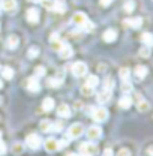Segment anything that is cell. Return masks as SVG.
<instances>
[{
    "label": "cell",
    "instance_id": "cell-1",
    "mask_svg": "<svg viewBox=\"0 0 153 156\" xmlns=\"http://www.w3.org/2000/svg\"><path fill=\"white\" fill-rule=\"evenodd\" d=\"M84 134V128H83V125L81 123H74V125H71L69 126V129H68V132H66V138L68 140H76V138H80V136Z\"/></svg>",
    "mask_w": 153,
    "mask_h": 156
},
{
    "label": "cell",
    "instance_id": "cell-2",
    "mask_svg": "<svg viewBox=\"0 0 153 156\" xmlns=\"http://www.w3.org/2000/svg\"><path fill=\"white\" fill-rule=\"evenodd\" d=\"M78 150L83 156H93L98 152V146L93 144V143H81Z\"/></svg>",
    "mask_w": 153,
    "mask_h": 156
},
{
    "label": "cell",
    "instance_id": "cell-3",
    "mask_svg": "<svg viewBox=\"0 0 153 156\" xmlns=\"http://www.w3.org/2000/svg\"><path fill=\"white\" fill-rule=\"evenodd\" d=\"M26 144H27L30 149L38 150L39 147L42 146V140H41V136L36 135V134H30V135H27V138H26Z\"/></svg>",
    "mask_w": 153,
    "mask_h": 156
},
{
    "label": "cell",
    "instance_id": "cell-4",
    "mask_svg": "<svg viewBox=\"0 0 153 156\" xmlns=\"http://www.w3.org/2000/svg\"><path fill=\"white\" fill-rule=\"evenodd\" d=\"M72 74L75 75V77H84L86 75V72H87V65L84 63V62H76L72 65Z\"/></svg>",
    "mask_w": 153,
    "mask_h": 156
},
{
    "label": "cell",
    "instance_id": "cell-5",
    "mask_svg": "<svg viewBox=\"0 0 153 156\" xmlns=\"http://www.w3.org/2000/svg\"><path fill=\"white\" fill-rule=\"evenodd\" d=\"M92 117H93V120L99 122V123H101V122H105V120L108 119V111H107V108L99 107V108H95V110H93Z\"/></svg>",
    "mask_w": 153,
    "mask_h": 156
},
{
    "label": "cell",
    "instance_id": "cell-6",
    "mask_svg": "<svg viewBox=\"0 0 153 156\" xmlns=\"http://www.w3.org/2000/svg\"><path fill=\"white\" fill-rule=\"evenodd\" d=\"M86 135H87V138H89L90 141H96V140H99V138L102 136V129H101L99 126H90V128L87 129Z\"/></svg>",
    "mask_w": 153,
    "mask_h": 156
},
{
    "label": "cell",
    "instance_id": "cell-7",
    "mask_svg": "<svg viewBox=\"0 0 153 156\" xmlns=\"http://www.w3.org/2000/svg\"><path fill=\"white\" fill-rule=\"evenodd\" d=\"M26 17H27V21H29V23L36 24V23L39 21V11L38 9H35V8H30V9H27Z\"/></svg>",
    "mask_w": 153,
    "mask_h": 156
},
{
    "label": "cell",
    "instance_id": "cell-8",
    "mask_svg": "<svg viewBox=\"0 0 153 156\" xmlns=\"http://www.w3.org/2000/svg\"><path fill=\"white\" fill-rule=\"evenodd\" d=\"M72 54H74V50L68 44H63V47L59 50V56L62 58H69V57H72Z\"/></svg>",
    "mask_w": 153,
    "mask_h": 156
},
{
    "label": "cell",
    "instance_id": "cell-9",
    "mask_svg": "<svg viewBox=\"0 0 153 156\" xmlns=\"http://www.w3.org/2000/svg\"><path fill=\"white\" fill-rule=\"evenodd\" d=\"M26 87H27L30 92H35V93L39 92V90H41V86H39V83H38V77H30L29 78Z\"/></svg>",
    "mask_w": 153,
    "mask_h": 156
},
{
    "label": "cell",
    "instance_id": "cell-10",
    "mask_svg": "<svg viewBox=\"0 0 153 156\" xmlns=\"http://www.w3.org/2000/svg\"><path fill=\"white\" fill-rule=\"evenodd\" d=\"M57 116L62 117V119H68V117H71V108H69V105L62 104L60 107H57Z\"/></svg>",
    "mask_w": 153,
    "mask_h": 156
},
{
    "label": "cell",
    "instance_id": "cell-11",
    "mask_svg": "<svg viewBox=\"0 0 153 156\" xmlns=\"http://www.w3.org/2000/svg\"><path fill=\"white\" fill-rule=\"evenodd\" d=\"M2 8L6 12H14L17 9V0H2Z\"/></svg>",
    "mask_w": 153,
    "mask_h": 156
},
{
    "label": "cell",
    "instance_id": "cell-12",
    "mask_svg": "<svg viewBox=\"0 0 153 156\" xmlns=\"http://www.w3.org/2000/svg\"><path fill=\"white\" fill-rule=\"evenodd\" d=\"M72 21H74V24H76L78 27H81V26L87 21V15H86L84 12H75L74 17H72Z\"/></svg>",
    "mask_w": 153,
    "mask_h": 156
},
{
    "label": "cell",
    "instance_id": "cell-13",
    "mask_svg": "<svg viewBox=\"0 0 153 156\" xmlns=\"http://www.w3.org/2000/svg\"><path fill=\"white\" fill-rule=\"evenodd\" d=\"M45 146V150L47 152H56L57 150V140L56 138H48L45 140V143H42Z\"/></svg>",
    "mask_w": 153,
    "mask_h": 156
},
{
    "label": "cell",
    "instance_id": "cell-14",
    "mask_svg": "<svg viewBox=\"0 0 153 156\" xmlns=\"http://www.w3.org/2000/svg\"><path fill=\"white\" fill-rule=\"evenodd\" d=\"M110 98H111V90H105V89H104L101 93H98V98H96V99H98L99 104H107V102L110 101Z\"/></svg>",
    "mask_w": 153,
    "mask_h": 156
},
{
    "label": "cell",
    "instance_id": "cell-15",
    "mask_svg": "<svg viewBox=\"0 0 153 156\" xmlns=\"http://www.w3.org/2000/svg\"><path fill=\"white\" fill-rule=\"evenodd\" d=\"M116 38H117V32L113 30V29L105 30V32H104V35H102V39H104L105 42H114Z\"/></svg>",
    "mask_w": 153,
    "mask_h": 156
},
{
    "label": "cell",
    "instance_id": "cell-16",
    "mask_svg": "<svg viewBox=\"0 0 153 156\" xmlns=\"http://www.w3.org/2000/svg\"><path fill=\"white\" fill-rule=\"evenodd\" d=\"M131 105H132V98L129 96V95H125V96L120 98V101H119V107H120V108L128 110Z\"/></svg>",
    "mask_w": 153,
    "mask_h": 156
},
{
    "label": "cell",
    "instance_id": "cell-17",
    "mask_svg": "<svg viewBox=\"0 0 153 156\" xmlns=\"http://www.w3.org/2000/svg\"><path fill=\"white\" fill-rule=\"evenodd\" d=\"M53 108H54V99L53 98H45L42 101V110L50 113V111H53Z\"/></svg>",
    "mask_w": 153,
    "mask_h": 156
},
{
    "label": "cell",
    "instance_id": "cell-18",
    "mask_svg": "<svg viewBox=\"0 0 153 156\" xmlns=\"http://www.w3.org/2000/svg\"><path fill=\"white\" fill-rule=\"evenodd\" d=\"M20 44V39L18 36H15V35H11L9 38L6 39V47L9 48V50H15L17 47H18Z\"/></svg>",
    "mask_w": 153,
    "mask_h": 156
},
{
    "label": "cell",
    "instance_id": "cell-19",
    "mask_svg": "<svg viewBox=\"0 0 153 156\" xmlns=\"http://www.w3.org/2000/svg\"><path fill=\"white\" fill-rule=\"evenodd\" d=\"M51 9L56 11V12H59V14H63V12H66V5H65L63 0H54Z\"/></svg>",
    "mask_w": 153,
    "mask_h": 156
},
{
    "label": "cell",
    "instance_id": "cell-20",
    "mask_svg": "<svg viewBox=\"0 0 153 156\" xmlns=\"http://www.w3.org/2000/svg\"><path fill=\"white\" fill-rule=\"evenodd\" d=\"M126 26H131L132 29H138L141 24H143V18L141 17H137V18H132V20H125L123 21Z\"/></svg>",
    "mask_w": 153,
    "mask_h": 156
},
{
    "label": "cell",
    "instance_id": "cell-21",
    "mask_svg": "<svg viewBox=\"0 0 153 156\" xmlns=\"http://www.w3.org/2000/svg\"><path fill=\"white\" fill-rule=\"evenodd\" d=\"M39 128H41L42 132H51L53 131V123L50 120H42L41 125H39Z\"/></svg>",
    "mask_w": 153,
    "mask_h": 156
},
{
    "label": "cell",
    "instance_id": "cell-22",
    "mask_svg": "<svg viewBox=\"0 0 153 156\" xmlns=\"http://www.w3.org/2000/svg\"><path fill=\"white\" fill-rule=\"evenodd\" d=\"M137 107H138V110H140V111H143V113H144V111H147V110L150 108V104H149L146 99H143V98H141V99H138Z\"/></svg>",
    "mask_w": 153,
    "mask_h": 156
},
{
    "label": "cell",
    "instance_id": "cell-23",
    "mask_svg": "<svg viewBox=\"0 0 153 156\" xmlns=\"http://www.w3.org/2000/svg\"><path fill=\"white\" fill-rule=\"evenodd\" d=\"M141 41H143V44H144L146 47H152V44H153V36H152V33H149V32L143 33V36H141Z\"/></svg>",
    "mask_w": 153,
    "mask_h": 156
},
{
    "label": "cell",
    "instance_id": "cell-24",
    "mask_svg": "<svg viewBox=\"0 0 153 156\" xmlns=\"http://www.w3.org/2000/svg\"><path fill=\"white\" fill-rule=\"evenodd\" d=\"M2 75H3V78H6V80H12V77H14V69L9 68V66H5V68H2Z\"/></svg>",
    "mask_w": 153,
    "mask_h": 156
},
{
    "label": "cell",
    "instance_id": "cell-25",
    "mask_svg": "<svg viewBox=\"0 0 153 156\" xmlns=\"http://www.w3.org/2000/svg\"><path fill=\"white\" fill-rule=\"evenodd\" d=\"M135 75L138 78H144L147 75V68L146 66H141V65H138L137 68H135Z\"/></svg>",
    "mask_w": 153,
    "mask_h": 156
},
{
    "label": "cell",
    "instance_id": "cell-26",
    "mask_svg": "<svg viewBox=\"0 0 153 156\" xmlns=\"http://www.w3.org/2000/svg\"><path fill=\"white\" fill-rule=\"evenodd\" d=\"M122 92H123L125 95H129V93L132 92V86H131V81H129V80H125V81L122 83Z\"/></svg>",
    "mask_w": 153,
    "mask_h": 156
},
{
    "label": "cell",
    "instance_id": "cell-27",
    "mask_svg": "<svg viewBox=\"0 0 153 156\" xmlns=\"http://www.w3.org/2000/svg\"><path fill=\"white\" fill-rule=\"evenodd\" d=\"M39 56V48L36 45H33V47H30L29 48V51H27V57L29 58H35Z\"/></svg>",
    "mask_w": 153,
    "mask_h": 156
},
{
    "label": "cell",
    "instance_id": "cell-28",
    "mask_svg": "<svg viewBox=\"0 0 153 156\" xmlns=\"http://www.w3.org/2000/svg\"><path fill=\"white\" fill-rule=\"evenodd\" d=\"M93 90H95L93 87L84 84V86L81 87V95H83V96H92V95H93Z\"/></svg>",
    "mask_w": 153,
    "mask_h": 156
},
{
    "label": "cell",
    "instance_id": "cell-29",
    "mask_svg": "<svg viewBox=\"0 0 153 156\" xmlns=\"http://www.w3.org/2000/svg\"><path fill=\"white\" fill-rule=\"evenodd\" d=\"M86 84L87 86H90V87H93L95 89L96 86L99 84V78L96 77V75H90V77L87 78V81H86Z\"/></svg>",
    "mask_w": 153,
    "mask_h": 156
},
{
    "label": "cell",
    "instance_id": "cell-30",
    "mask_svg": "<svg viewBox=\"0 0 153 156\" xmlns=\"http://www.w3.org/2000/svg\"><path fill=\"white\" fill-rule=\"evenodd\" d=\"M81 29H83L84 32H93V30H95V24H93L92 21H89V20H87V21L81 26Z\"/></svg>",
    "mask_w": 153,
    "mask_h": 156
},
{
    "label": "cell",
    "instance_id": "cell-31",
    "mask_svg": "<svg viewBox=\"0 0 153 156\" xmlns=\"http://www.w3.org/2000/svg\"><path fill=\"white\" fill-rule=\"evenodd\" d=\"M23 150H24V147H23L21 143H15L14 147H12V153H14V155H21Z\"/></svg>",
    "mask_w": 153,
    "mask_h": 156
},
{
    "label": "cell",
    "instance_id": "cell-32",
    "mask_svg": "<svg viewBox=\"0 0 153 156\" xmlns=\"http://www.w3.org/2000/svg\"><path fill=\"white\" fill-rule=\"evenodd\" d=\"M120 78H122V81H125V80H129V75H131V72H129V69L128 68H122L120 69Z\"/></svg>",
    "mask_w": 153,
    "mask_h": 156
},
{
    "label": "cell",
    "instance_id": "cell-33",
    "mask_svg": "<svg viewBox=\"0 0 153 156\" xmlns=\"http://www.w3.org/2000/svg\"><path fill=\"white\" fill-rule=\"evenodd\" d=\"M51 47H53V50L54 51H59L62 47H63V42L60 41V39H56V41H51Z\"/></svg>",
    "mask_w": 153,
    "mask_h": 156
},
{
    "label": "cell",
    "instance_id": "cell-34",
    "mask_svg": "<svg viewBox=\"0 0 153 156\" xmlns=\"http://www.w3.org/2000/svg\"><path fill=\"white\" fill-rule=\"evenodd\" d=\"M114 87V80L113 78H107L105 80V84H104V89L105 90H111Z\"/></svg>",
    "mask_w": 153,
    "mask_h": 156
},
{
    "label": "cell",
    "instance_id": "cell-35",
    "mask_svg": "<svg viewBox=\"0 0 153 156\" xmlns=\"http://www.w3.org/2000/svg\"><path fill=\"white\" fill-rule=\"evenodd\" d=\"M134 8H135V3L132 2V0H129V2L125 3V12H132Z\"/></svg>",
    "mask_w": 153,
    "mask_h": 156
},
{
    "label": "cell",
    "instance_id": "cell-36",
    "mask_svg": "<svg viewBox=\"0 0 153 156\" xmlns=\"http://www.w3.org/2000/svg\"><path fill=\"white\" fill-rule=\"evenodd\" d=\"M60 83H62V80H57V78H50V80H48L50 87H54V89L60 86Z\"/></svg>",
    "mask_w": 153,
    "mask_h": 156
},
{
    "label": "cell",
    "instance_id": "cell-37",
    "mask_svg": "<svg viewBox=\"0 0 153 156\" xmlns=\"http://www.w3.org/2000/svg\"><path fill=\"white\" fill-rule=\"evenodd\" d=\"M140 56L141 57H149L150 56V47H144L140 50Z\"/></svg>",
    "mask_w": 153,
    "mask_h": 156
},
{
    "label": "cell",
    "instance_id": "cell-38",
    "mask_svg": "<svg viewBox=\"0 0 153 156\" xmlns=\"http://www.w3.org/2000/svg\"><path fill=\"white\" fill-rule=\"evenodd\" d=\"M66 146H68V138H65V140H60V141H57V150L63 149V147H66Z\"/></svg>",
    "mask_w": 153,
    "mask_h": 156
},
{
    "label": "cell",
    "instance_id": "cell-39",
    "mask_svg": "<svg viewBox=\"0 0 153 156\" xmlns=\"http://www.w3.org/2000/svg\"><path fill=\"white\" fill-rule=\"evenodd\" d=\"M62 129H63V123H62L60 120H59V122H56V123L53 125V131H57V132H60Z\"/></svg>",
    "mask_w": 153,
    "mask_h": 156
},
{
    "label": "cell",
    "instance_id": "cell-40",
    "mask_svg": "<svg viewBox=\"0 0 153 156\" xmlns=\"http://www.w3.org/2000/svg\"><path fill=\"white\" fill-rule=\"evenodd\" d=\"M117 156H131V150L129 149H120Z\"/></svg>",
    "mask_w": 153,
    "mask_h": 156
},
{
    "label": "cell",
    "instance_id": "cell-41",
    "mask_svg": "<svg viewBox=\"0 0 153 156\" xmlns=\"http://www.w3.org/2000/svg\"><path fill=\"white\" fill-rule=\"evenodd\" d=\"M42 75H45V68L44 66H38L36 68V77H42Z\"/></svg>",
    "mask_w": 153,
    "mask_h": 156
},
{
    "label": "cell",
    "instance_id": "cell-42",
    "mask_svg": "<svg viewBox=\"0 0 153 156\" xmlns=\"http://www.w3.org/2000/svg\"><path fill=\"white\" fill-rule=\"evenodd\" d=\"M5 153H6V146H5V143L0 140V156L5 155Z\"/></svg>",
    "mask_w": 153,
    "mask_h": 156
},
{
    "label": "cell",
    "instance_id": "cell-43",
    "mask_svg": "<svg viewBox=\"0 0 153 156\" xmlns=\"http://www.w3.org/2000/svg\"><path fill=\"white\" fill-rule=\"evenodd\" d=\"M99 3H101V6H104V8H107V6H110V5L113 3V0H101Z\"/></svg>",
    "mask_w": 153,
    "mask_h": 156
},
{
    "label": "cell",
    "instance_id": "cell-44",
    "mask_svg": "<svg viewBox=\"0 0 153 156\" xmlns=\"http://www.w3.org/2000/svg\"><path fill=\"white\" fill-rule=\"evenodd\" d=\"M102 156H113V150H111V149H105Z\"/></svg>",
    "mask_w": 153,
    "mask_h": 156
},
{
    "label": "cell",
    "instance_id": "cell-45",
    "mask_svg": "<svg viewBox=\"0 0 153 156\" xmlns=\"http://www.w3.org/2000/svg\"><path fill=\"white\" fill-rule=\"evenodd\" d=\"M56 39H59V35H57V33H53V35H51V39H50V41H56Z\"/></svg>",
    "mask_w": 153,
    "mask_h": 156
},
{
    "label": "cell",
    "instance_id": "cell-46",
    "mask_svg": "<svg viewBox=\"0 0 153 156\" xmlns=\"http://www.w3.org/2000/svg\"><path fill=\"white\" fill-rule=\"evenodd\" d=\"M29 2H35V3H39V0H29Z\"/></svg>",
    "mask_w": 153,
    "mask_h": 156
},
{
    "label": "cell",
    "instance_id": "cell-47",
    "mask_svg": "<svg viewBox=\"0 0 153 156\" xmlns=\"http://www.w3.org/2000/svg\"><path fill=\"white\" fill-rule=\"evenodd\" d=\"M68 156H78V155H75V153H69Z\"/></svg>",
    "mask_w": 153,
    "mask_h": 156
},
{
    "label": "cell",
    "instance_id": "cell-48",
    "mask_svg": "<svg viewBox=\"0 0 153 156\" xmlns=\"http://www.w3.org/2000/svg\"><path fill=\"white\" fill-rule=\"evenodd\" d=\"M2 87H3V83H2V80H0V89H2Z\"/></svg>",
    "mask_w": 153,
    "mask_h": 156
},
{
    "label": "cell",
    "instance_id": "cell-49",
    "mask_svg": "<svg viewBox=\"0 0 153 156\" xmlns=\"http://www.w3.org/2000/svg\"><path fill=\"white\" fill-rule=\"evenodd\" d=\"M0 140H2V131H0Z\"/></svg>",
    "mask_w": 153,
    "mask_h": 156
}]
</instances>
